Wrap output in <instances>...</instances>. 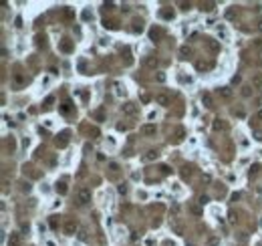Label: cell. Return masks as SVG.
<instances>
[{"label": "cell", "mask_w": 262, "mask_h": 246, "mask_svg": "<svg viewBox=\"0 0 262 246\" xmlns=\"http://www.w3.org/2000/svg\"><path fill=\"white\" fill-rule=\"evenodd\" d=\"M91 202V190H87V188H81L79 192H77V204L79 206H85Z\"/></svg>", "instance_id": "1"}, {"label": "cell", "mask_w": 262, "mask_h": 246, "mask_svg": "<svg viewBox=\"0 0 262 246\" xmlns=\"http://www.w3.org/2000/svg\"><path fill=\"white\" fill-rule=\"evenodd\" d=\"M121 111H123V115H127V117H135V115H137V105L131 103V101H127V103L121 105Z\"/></svg>", "instance_id": "2"}, {"label": "cell", "mask_w": 262, "mask_h": 246, "mask_svg": "<svg viewBox=\"0 0 262 246\" xmlns=\"http://www.w3.org/2000/svg\"><path fill=\"white\" fill-rule=\"evenodd\" d=\"M143 65H145L147 69H157V65H159V59H157L155 55H147V57L143 59Z\"/></svg>", "instance_id": "3"}, {"label": "cell", "mask_w": 262, "mask_h": 246, "mask_svg": "<svg viewBox=\"0 0 262 246\" xmlns=\"http://www.w3.org/2000/svg\"><path fill=\"white\" fill-rule=\"evenodd\" d=\"M77 228H79V224H77L75 220H67V224H65V234L73 236V234L77 232Z\"/></svg>", "instance_id": "4"}, {"label": "cell", "mask_w": 262, "mask_h": 246, "mask_svg": "<svg viewBox=\"0 0 262 246\" xmlns=\"http://www.w3.org/2000/svg\"><path fill=\"white\" fill-rule=\"evenodd\" d=\"M155 103L161 105V107H168V105H170V97H168L165 93H157V95H155Z\"/></svg>", "instance_id": "5"}, {"label": "cell", "mask_w": 262, "mask_h": 246, "mask_svg": "<svg viewBox=\"0 0 262 246\" xmlns=\"http://www.w3.org/2000/svg\"><path fill=\"white\" fill-rule=\"evenodd\" d=\"M6 246H20V234H18V232H10Z\"/></svg>", "instance_id": "6"}, {"label": "cell", "mask_w": 262, "mask_h": 246, "mask_svg": "<svg viewBox=\"0 0 262 246\" xmlns=\"http://www.w3.org/2000/svg\"><path fill=\"white\" fill-rule=\"evenodd\" d=\"M218 95L222 97V99L230 101V99H232V89H230V87H220V89H218Z\"/></svg>", "instance_id": "7"}, {"label": "cell", "mask_w": 262, "mask_h": 246, "mask_svg": "<svg viewBox=\"0 0 262 246\" xmlns=\"http://www.w3.org/2000/svg\"><path fill=\"white\" fill-rule=\"evenodd\" d=\"M155 131H157V127H155V125H151V123H147V125H143V127H141V133H143V135H147V137H149V135H155Z\"/></svg>", "instance_id": "8"}, {"label": "cell", "mask_w": 262, "mask_h": 246, "mask_svg": "<svg viewBox=\"0 0 262 246\" xmlns=\"http://www.w3.org/2000/svg\"><path fill=\"white\" fill-rule=\"evenodd\" d=\"M228 129V123L224 121V119H214V131H226Z\"/></svg>", "instance_id": "9"}, {"label": "cell", "mask_w": 262, "mask_h": 246, "mask_svg": "<svg viewBox=\"0 0 262 246\" xmlns=\"http://www.w3.org/2000/svg\"><path fill=\"white\" fill-rule=\"evenodd\" d=\"M250 83H252V87H254V89H262V73H254Z\"/></svg>", "instance_id": "10"}, {"label": "cell", "mask_w": 262, "mask_h": 246, "mask_svg": "<svg viewBox=\"0 0 262 246\" xmlns=\"http://www.w3.org/2000/svg\"><path fill=\"white\" fill-rule=\"evenodd\" d=\"M202 103L204 107H214V97L210 93H202Z\"/></svg>", "instance_id": "11"}, {"label": "cell", "mask_w": 262, "mask_h": 246, "mask_svg": "<svg viewBox=\"0 0 262 246\" xmlns=\"http://www.w3.org/2000/svg\"><path fill=\"white\" fill-rule=\"evenodd\" d=\"M206 44H208V48H210L212 53H220V42H218V41L208 39V41H206Z\"/></svg>", "instance_id": "12"}, {"label": "cell", "mask_w": 262, "mask_h": 246, "mask_svg": "<svg viewBox=\"0 0 262 246\" xmlns=\"http://www.w3.org/2000/svg\"><path fill=\"white\" fill-rule=\"evenodd\" d=\"M157 155H159V153L151 149V151H147V153H145V158H143V160H145V162H153V160H157Z\"/></svg>", "instance_id": "13"}, {"label": "cell", "mask_w": 262, "mask_h": 246, "mask_svg": "<svg viewBox=\"0 0 262 246\" xmlns=\"http://www.w3.org/2000/svg\"><path fill=\"white\" fill-rule=\"evenodd\" d=\"M196 69H198V71H208L210 65H208L206 61H198V63H196Z\"/></svg>", "instance_id": "14"}, {"label": "cell", "mask_w": 262, "mask_h": 246, "mask_svg": "<svg viewBox=\"0 0 262 246\" xmlns=\"http://www.w3.org/2000/svg\"><path fill=\"white\" fill-rule=\"evenodd\" d=\"M206 246H220V238L218 236H210L208 242H206Z\"/></svg>", "instance_id": "15"}, {"label": "cell", "mask_w": 262, "mask_h": 246, "mask_svg": "<svg viewBox=\"0 0 262 246\" xmlns=\"http://www.w3.org/2000/svg\"><path fill=\"white\" fill-rule=\"evenodd\" d=\"M214 6H216V2H202V10H206V12L214 10Z\"/></svg>", "instance_id": "16"}, {"label": "cell", "mask_w": 262, "mask_h": 246, "mask_svg": "<svg viewBox=\"0 0 262 246\" xmlns=\"http://www.w3.org/2000/svg\"><path fill=\"white\" fill-rule=\"evenodd\" d=\"M149 37H151L153 41H157V39L161 37V30H159V28H151V32H149Z\"/></svg>", "instance_id": "17"}, {"label": "cell", "mask_w": 262, "mask_h": 246, "mask_svg": "<svg viewBox=\"0 0 262 246\" xmlns=\"http://www.w3.org/2000/svg\"><path fill=\"white\" fill-rule=\"evenodd\" d=\"M183 135H185L183 127H177V129H175V139H177V141H181V139H183Z\"/></svg>", "instance_id": "18"}, {"label": "cell", "mask_w": 262, "mask_h": 246, "mask_svg": "<svg viewBox=\"0 0 262 246\" xmlns=\"http://www.w3.org/2000/svg\"><path fill=\"white\" fill-rule=\"evenodd\" d=\"M103 26L105 28H117V22L115 20H103Z\"/></svg>", "instance_id": "19"}, {"label": "cell", "mask_w": 262, "mask_h": 246, "mask_svg": "<svg viewBox=\"0 0 262 246\" xmlns=\"http://www.w3.org/2000/svg\"><path fill=\"white\" fill-rule=\"evenodd\" d=\"M57 192H59V194H65V192H67V186H65V182L57 184Z\"/></svg>", "instance_id": "20"}, {"label": "cell", "mask_w": 262, "mask_h": 246, "mask_svg": "<svg viewBox=\"0 0 262 246\" xmlns=\"http://www.w3.org/2000/svg\"><path fill=\"white\" fill-rule=\"evenodd\" d=\"M190 212H192L194 216H202V210H200L198 206H192V208H190Z\"/></svg>", "instance_id": "21"}, {"label": "cell", "mask_w": 262, "mask_h": 246, "mask_svg": "<svg viewBox=\"0 0 262 246\" xmlns=\"http://www.w3.org/2000/svg\"><path fill=\"white\" fill-rule=\"evenodd\" d=\"M179 53H181V59H188V57H190V48H188V46H183Z\"/></svg>", "instance_id": "22"}, {"label": "cell", "mask_w": 262, "mask_h": 246, "mask_svg": "<svg viewBox=\"0 0 262 246\" xmlns=\"http://www.w3.org/2000/svg\"><path fill=\"white\" fill-rule=\"evenodd\" d=\"M242 95H244V97H250V95H252V89H250V87H242Z\"/></svg>", "instance_id": "23"}, {"label": "cell", "mask_w": 262, "mask_h": 246, "mask_svg": "<svg viewBox=\"0 0 262 246\" xmlns=\"http://www.w3.org/2000/svg\"><path fill=\"white\" fill-rule=\"evenodd\" d=\"M143 30V24L141 22H135V26H133V32H141Z\"/></svg>", "instance_id": "24"}, {"label": "cell", "mask_w": 262, "mask_h": 246, "mask_svg": "<svg viewBox=\"0 0 262 246\" xmlns=\"http://www.w3.org/2000/svg\"><path fill=\"white\" fill-rule=\"evenodd\" d=\"M52 101H54V97H46V101H44V109H48V107L52 105Z\"/></svg>", "instance_id": "25"}, {"label": "cell", "mask_w": 262, "mask_h": 246, "mask_svg": "<svg viewBox=\"0 0 262 246\" xmlns=\"http://www.w3.org/2000/svg\"><path fill=\"white\" fill-rule=\"evenodd\" d=\"M258 171H260V165L258 164H254L252 167H250V176H252V173H258Z\"/></svg>", "instance_id": "26"}, {"label": "cell", "mask_w": 262, "mask_h": 246, "mask_svg": "<svg viewBox=\"0 0 262 246\" xmlns=\"http://www.w3.org/2000/svg\"><path fill=\"white\" fill-rule=\"evenodd\" d=\"M155 79H157V83H163V81H165V75H163V73H157V75H155Z\"/></svg>", "instance_id": "27"}, {"label": "cell", "mask_w": 262, "mask_h": 246, "mask_svg": "<svg viewBox=\"0 0 262 246\" xmlns=\"http://www.w3.org/2000/svg\"><path fill=\"white\" fill-rule=\"evenodd\" d=\"M177 214H179V206L175 204L174 208H172V216H174V218H175V216H177Z\"/></svg>", "instance_id": "28"}, {"label": "cell", "mask_w": 262, "mask_h": 246, "mask_svg": "<svg viewBox=\"0 0 262 246\" xmlns=\"http://www.w3.org/2000/svg\"><path fill=\"white\" fill-rule=\"evenodd\" d=\"M179 6H181V10H188L190 8V2H179Z\"/></svg>", "instance_id": "29"}, {"label": "cell", "mask_w": 262, "mask_h": 246, "mask_svg": "<svg viewBox=\"0 0 262 246\" xmlns=\"http://www.w3.org/2000/svg\"><path fill=\"white\" fill-rule=\"evenodd\" d=\"M163 18H174V12H161Z\"/></svg>", "instance_id": "30"}, {"label": "cell", "mask_w": 262, "mask_h": 246, "mask_svg": "<svg viewBox=\"0 0 262 246\" xmlns=\"http://www.w3.org/2000/svg\"><path fill=\"white\" fill-rule=\"evenodd\" d=\"M117 129H119V131H125L127 125H125V123H117Z\"/></svg>", "instance_id": "31"}, {"label": "cell", "mask_w": 262, "mask_h": 246, "mask_svg": "<svg viewBox=\"0 0 262 246\" xmlns=\"http://www.w3.org/2000/svg\"><path fill=\"white\" fill-rule=\"evenodd\" d=\"M254 121H262V109L256 113V117H254Z\"/></svg>", "instance_id": "32"}, {"label": "cell", "mask_w": 262, "mask_h": 246, "mask_svg": "<svg viewBox=\"0 0 262 246\" xmlns=\"http://www.w3.org/2000/svg\"><path fill=\"white\" fill-rule=\"evenodd\" d=\"M63 50H71V44L69 42H63Z\"/></svg>", "instance_id": "33"}, {"label": "cell", "mask_w": 262, "mask_h": 246, "mask_svg": "<svg viewBox=\"0 0 262 246\" xmlns=\"http://www.w3.org/2000/svg\"><path fill=\"white\" fill-rule=\"evenodd\" d=\"M208 202V196H200V204H206Z\"/></svg>", "instance_id": "34"}, {"label": "cell", "mask_w": 262, "mask_h": 246, "mask_svg": "<svg viewBox=\"0 0 262 246\" xmlns=\"http://www.w3.org/2000/svg\"><path fill=\"white\" fill-rule=\"evenodd\" d=\"M258 28H260V30H262V18H260V20H258Z\"/></svg>", "instance_id": "35"}]
</instances>
